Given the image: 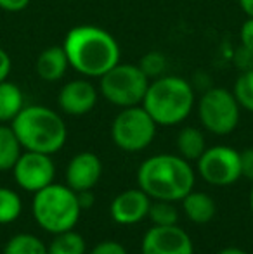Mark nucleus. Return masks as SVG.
<instances>
[{
    "mask_svg": "<svg viewBox=\"0 0 253 254\" xmlns=\"http://www.w3.org/2000/svg\"><path fill=\"white\" fill-rule=\"evenodd\" d=\"M70 67L85 78H101L120 63L122 51L108 30L94 24L71 28L63 42Z\"/></svg>",
    "mask_w": 253,
    "mask_h": 254,
    "instance_id": "nucleus-1",
    "label": "nucleus"
},
{
    "mask_svg": "<svg viewBox=\"0 0 253 254\" xmlns=\"http://www.w3.org/2000/svg\"><path fill=\"white\" fill-rule=\"evenodd\" d=\"M196 173L179 154H155L137 170V187L153 201L179 202L194 189Z\"/></svg>",
    "mask_w": 253,
    "mask_h": 254,
    "instance_id": "nucleus-2",
    "label": "nucleus"
},
{
    "mask_svg": "<svg viewBox=\"0 0 253 254\" xmlns=\"http://www.w3.org/2000/svg\"><path fill=\"white\" fill-rule=\"evenodd\" d=\"M23 151L56 154L68 140L66 123L58 111L47 106H24L10 123Z\"/></svg>",
    "mask_w": 253,
    "mask_h": 254,
    "instance_id": "nucleus-3",
    "label": "nucleus"
},
{
    "mask_svg": "<svg viewBox=\"0 0 253 254\" xmlns=\"http://www.w3.org/2000/svg\"><path fill=\"white\" fill-rule=\"evenodd\" d=\"M196 106L194 88L175 74H163L149 81L142 107L158 127H175L189 118Z\"/></svg>",
    "mask_w": 253,
    "mask_h": 254,
    "instance_id": "nucleus-4",
    "label": "nucleus"
},
{
    "mask_svg": "<svg viewBox=\"0 0 253 254\" xmlns=\"http://www.w3.org/2000/svg\"><path fill=\"white\" fill-rule=\"evenodd\" d=\"M78 194L66 184H51L33 194L31 213L42 230L56 235L77 227L82 214Z\"/></svg>",
    "mask_w": 253,
    "mask_h": 254,
    "instance_id": "nucleus-5",
    "label": "nucleus"
},
{
    "mask_svg": "<svg viewBox=\"0 0 253 254\" xmlns=\"http://www.w3.org/2000/svg\"><path fill=\"white\" fill-rule=\"evenodd\" d=\"M149 78L139 64L122 63L99 78V94L109 104L120 107L141 106L149 87Z\"/></svg>",
    "mask_w": 253,
    "mask_h": 254,
    "instance_id": "nucleus-6",
    "label": "nucleus"
},
{
    "mask_svg": "<svg viewBox=\"0 0 253 254\" xmlns=\"http://www.w3.org/2000/svg\"><path fill=\"white\" fill-rule=\"evenodd\" d=\"M196 109L201 127L217 137L231 135L240 125L241 107L233 90L227 88L210 87L198 99Z\"/></svg>",
    "mask_w": 253,
    "mask_h": 254,
    "instance_id": "nucleus-7",
    "label": "nucleus"
},
{
    "mask_svg": "<svg viewBox=\"0 0 253 254\" xmlns=\"http://www.w3.org/2000/svg\"><path fill=\"white\" fill-rule=\"evenodd\" d=\"M158 125L141 106L123 107L111 123V140L123 152H141L153 144Z\"/></svg>",
    "mask_w": 253,
    "mask_h": 254,
    "instance_id": "nucleus-8",
    "label": "nucleus"
},
{
    "mask_svg": "<svg viewBox=\"0 0 253 254\" xmlns=\"http://www.w3.org/2000/svg\"><path fill=\"white\" fill-rule=\"evenodd\" d=\"M196 164L199 177L213 187H227L241 178L240 152L229 145L206 147Z\"/></svg>",
    "mask_w": 253,
    "mask_h": 254,
    "instance_id": "nucleus-9",
    "label": "nucleus"
},
{
    "mask_svg": "<svg viewBox=\"0 0 253 254\" xmlns=\"http://www.w3.org/2000/svg\"><path fill=\"white\" fill-rule=\"evenodd\" d=\"M12 177L17 187L23 189L24 192L35 194L47 185L54 184L56 164L51 154L23 151L12 168Z\"/></svg>",
    "mask_w": 253,
    "mask_h": 254,
    "instance_id": "nucleus-10",
    "label": "nucleus"
},
{
    "mask_svg": "<svg viewBox=\"0 0 253 254\" xmlns=\"http://www.w3.org/2000/svg\"><path fill=\"white\" fill-rule=\"evenodd\" d=\"M141 254H194V244L179 225L151 227L142 237Z\"/></svg>",
    "mask_w": 253,
    "mask_h": 254,
    "instance_id": "nucleus-11",
    "label": "nucleus"
},
{
    "mask_svg": "<svg viewBox=\"0 0 253 254\" xmlns=\"http://www.w3.org/2000/svg\"><path fill=\"white\" fill-rule=\"evenodd\" d=\"M99 99V90L88 78H77L64 83L59 90V109L68 116H85L95 107Z\"/></svg>",
    "mask_w": 253,
    "mask_h": 254,
    "instance_id": "nucleus-12",
    "label": "nucleus"
},
{
    "mask_svg": "<svg viewBox=\"0 0 253 254\" xmlns=\"http://www.w3.org/2000/svg\"><path fill=\"white\" fill-rule=\"evenodd\" d=\"M153 199L142 189H127L109 204V216L115 223L130 227L148 218Z\"/></svg>",
    "mask_w": 253,
    "mask_h": 254,
    "instance_id": "nucleus-13",
    "label": "nucleus"
},
{
    "mask_svg": "<svg viewBox=\"0 0 253 254\" xmlns=\"http://www.w3.org/2000/svg\"><path fill=\"white\" fill-rule=\"evenodd\" d=\"M64 175L66 185L75 192L92 190L102 177V161L90 151L78 152L70 159Z\"/></svg>",
    "mask_w": 253,
    "mask_h": 254,
    "instance_id": "nucleus-14",
    "label": "nucleus"
},
{
    "mask_svg": "<svg viewBox=\"0 0 253 254\" xmlns=\"http://www.w3.org/2000/svg\"><path fill=\"white\" fill-rule=\"evenodd\" d=\"M68 69H70V61H68L63 45H51L44 49L35 61V71L38 78L47 83H56L63 80Z\"/></svg>",
    "mask_w": 253,
    "mask_h": 254,
    "instance_id": "nucleus-15",
    "label": "nucleus"
},
{
    "mask_svg": "<svg viewBox=\"0 0 253 254\" xmlns=\"http://www.w3.org/2000/svg\"><path fill=\"white\" fill-rule=\"evenodd\" d=\"M182 211L186 218L196 225H205L215 218L217 204L213 197L206 192L192 190L182 199Z\"/></svg>",
    "mask_w": 253,
    "mask_h": 254,
    "instance_id": "nucleus-16",
    "label": "nucleus"
},
{
    "mask_svg": "<svg viewBox=\"0 0 253 254\" xmlns=\"http://www.w3.org/2000/svg\"><path fill=\"white\" fill-rule=\"evenodd\" d=\"M177 154L186 161H198L201 154L206 151V138L199 128L196 127H184L177 133L175 138Z\"/></svg>",
    "mask_w": 253,
    "mask_h": 254,
    "instance_id": "nucleus-17",
    "label": "nucleus"
},
{
    "mask_svg": "<svg viewBox=\"0 0 253 254\" xmlns=\"http://www.w3.org/2000/svg\"><path fill=\"white\" fill-rule=\"evenodd\" d=\"M24 107V94L14 81L0 83V123L10 125Z\"/></svg>",
    "mask_w": 253,
    "mask_h": 254,
    "instance_id": "nucleus-18",
    "label": "nucleus"
},
{
    "mask_svg": "<svg viewBox=\"0 0 253 254\" xmlns=\"http://www.w3.org/2000/svg\"><path fill=\"white\" fill-rule=\"evenodd\" d=\"M21 154L23 145L17 140L12 127L0 123V171H12Z\"/></svg>",
    "mask_w": 253,
    "mask_h": 254,
    "instance_id": "nucleus-19",
    "label": "nucleus"
},
{
    "mask_svg": "<svg viewBox=\"0 0 253 254\" xmlns=\"http://www.w3.org/2000/svg\"><path fill=\"white\" fill-rule=\"evenodd\" d=\"M47 254H87V242L75 228L66 230L54 235L47 246Z\"/></svg>",
    "mask_w": 253,
    "mask_h": 254,
    "instance_id": "nucleus-20",
    "label": "nucleus"
},
{
    "mask_svg": "<svg viewBox=\"0 0 253 254\" xmlns=\"http://www.w3.org/2000/svg\"><path fill=\"white\" fill-rule=\"evenodd\" d=\"M3 254H47V246L33 234H16L7 241Z\"/></svg>",
    "mask_w": 253,
    "mask_h": 254,
    "instance_id": "nucleus-21",
    "label": "nucleus"
},
{
    "mask_svg": "<svg viewBox=\"0 0 253 254\" xmlns=\"http://www.w3.org/2000/svg\"><path fill=\"white\" fill-rule=\"evenodd\" d=\"M23 213V201L16 190L0 187V225L14 223Z\"/></svg>",
    "mask_w": 253,
    "mask_h": 254,
    "instance_id": "nucleus-22",
    "label": "nucleus"
},
{
    "mask_svg": "<svg viewBox=\"0 0 253 254\" xmlns=\"http://www.w3.org/2000/svg\"><path fill=\"white\" fill-rule=\"evenodd\" d=\"M148 220L153 223V227H170V225H177L179 221V211L173 206V202L153 201L149 206Z\"/></svg>",
    "mask_w": 253,
    "mask_h": 254,
    "instance_id": "nucleus-23",
    "label": "nucleus"
},
{
    "mask_svg": "<svg viewBox=\"0 0 253 254\" xmlns=\"http://www.w3.org/2000/svg\"><path fill=\"white\" fill-rule=\"evenodd\" d=\"M233 94L236 97L241 109L253 113V67L245 69L236 78L233 87Z\"/></svg>",
    "mask_w": 253,
    "mask_h": 254,
    "instance_id": "nucleus-24",
    "label": "nucleus"
},
{
    "mask_svg": "<svg viewBox=\"0 0 253 254\" xmlns=\"http://www.w3.org/2000/svg\"><path fill=\"white\" fill-rule=\"evenodd\" d=\"M139 66H141V69L144 71L149 80H155V78H160L165 74L169 63H167L165 54H162L158 51H151L141 57Z\"/></svg>",
    "mask_w": 253,
    "mask_h": 254,
    "instance_id": "nucleus-25",
    "label": "nucleus"
},
{
    "mask_svg": "<svg viewBox=\"0 0 253 254\" xmlns=\"http://www.w3.org/2000/svg\"><path fill=\"white\" fill-rule=\"evenodd\" d=\"M87 254H128V251L118 241H102L95 244Z\"/></svg>",
    "mask_w": 253,
    "mask_h": 254,
    "instance_id": "nucleus-26",
    "label": "nucleus"
},
{
    "mask_svg": "<svg viewBox=\"0 0 253 254\" xmlns=\"http://www.w3.org/2000/svg\"><path fill=\"white\" fill-rule=\"evenodd\" d=\"M240 42L241 49L253 56V17H247L240 30Z\"/></svg>",
    "mask_w": 253,
    "mask_h": 254,
    "instance_id": "nucleus-27",
    "label": "nucleus"
},
{
    "mask_svg": "<svg viewBox=\"0 0 253 254\" xmlns=\"http://www.w3.org/2000/svg\"><path fill=\"white\" fill-rule=\"evenodd\" d=\"M240 163H241V178H247L253 184V147L245 149L240 152Z\"/></svg>",
    "mask_w": 253,
    "mask_h": 254,
    "instance_id": "nucleus-28",
    "label": "nucleus"
},
{
    "mask_svg": "<svg viewBox=\"0 0 253 254\" xmlns=\"http://www.w3.org/2000/svg\"><path fill=\"white\" fill-rule=\"evenodd\" d=\"M10 69H12V59H10L7 51H3V49L0 47V83L9 80Z\"/></svg>",
    "mask_w": 253,
    "mask_h": 254,
    "instance_id": "nucleus-29",
    "label": "nucleus"
},
{
    "mask_svg": "<svg viewBox=\"0 0 253 254\" xmlns=\"http://www.w3.org/2000/svg\"><path fill=\"white\" fill-rule=\"evenodd\" d=\"M31 3V0H0V9L5 12H21Z\"/></svg>",
    "mask_w": 253,
    "mask_h": 254,
    "instance_id": "nucleus-30",
    "label": "nucleus"
},
{
    "mask_svg": "<svg viewBox=\"0 0 253 254\" xmlns=\"http://www.w3.org/2000/svg\"><path fill=\"white\" fill-rule=\"evenodd\" d=\"M78 194V201H80L82 209H88L94 202V195H92V190H84V192H77Z\"/></svg>",
    "mask_w": 253,
    "mask_h": 254,
    "instance_id": "nucleus-31",
    "label": "nucleus"
},
{
    "mask_svg": "<svg viewBox=\"0 0 253 254\" xmlns=\"http://www.w3.org/2000/svg\"><path fill=\"white\" fill-rule=\"evenodd\" d=\"M241 10L247 14V17H253V0H238Z\"/></svg>",
    "mask_w": 253,
    "mask_h": 254,
    "instance_id": "nucleus-32",
    "label": "nucleus"
},
{
    "mask_svg": "<svg viewBox=\"0 0 253 254\" xmlns=\"http://www.w3.org/2000/svg\"><path fill=\"white\" fill-rule=\"evenodd\" d=\"M217 254H248L247 251H243V249H240V248H224V249H220Z\"/></svg>",
    "mask_w": 253,
    "mask_h": 254,
    "instance_id": "nucleus-33",
    "label": "nucleus"
},
{
    "mask_svg": "<svg viewBox=\"0 0 253 254\" xmlns=\"http://www.w3.org/2000/svg\"><path fill=\"white\" fill-rule=\"evenodd\" d=\"M250 211H252V216H253V185H252V190H250Z\"/></svg>",
    "mask_w": 253,
    "mask_h": 254,
    "instance_id": "nucleus-34",
    "label": "nucleus"
}]
</instances>
